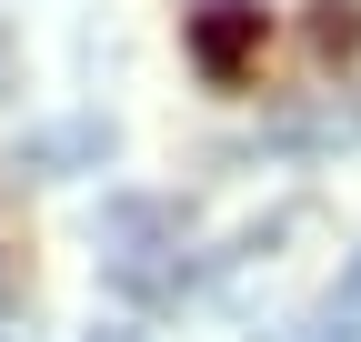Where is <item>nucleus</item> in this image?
I'll list each match as a JSON object with an SVG mask.
<instances>
[{
	"label": "nucleus",
	"instance_id": "1",
	"mask_svg": "<svg viewBox=\"0 0 361 342\" xmlns=\"http://www.w3.org/2000/svg\"><path fill=\"white\" fill-rule=\"evenodd\" d=\"M180 201H111L101 211V272L111 292H130V302H171L180 292V262H161V252H180Z\"/></svg>",
	"mask_w": 361,
	"mask_h": 342
},
{
	"label": "nucleus",
	"instance_id": "2",
	"mask_svg": "<svg viewBox=\"0 0 361 342\" xmlns=\"http://www.w3.org/2000/svg\"><path fill=\"white\" fill-rule=\"evenodd\" d=\"M261 0H201V11H191V30H180V40H191V71L211 81V91H231V81L261 61Z\"/></svg>",
	"mask_w": 361,
	"mask_h": 342
},
{
	"label": "nucleus",
	"instance_id": "3",
	"mask_svg": "<svg viewBox=\"0 0 361 342\" xmlns=\"http://www.w3.org/2000/svg\"><path fill=\"white\" fill-rule=\"evenodd\" d=\"M311 342H361V252H341L331 292L311 302Z\"/></svg>",
	"mask_w": 361,
	"mask_h": 342
},
{
	"label": "nucleus",
	"instance_id": "4",
	"mask_svg": "<svg viewBox=\"0 0 361 342\" xmlns=\"http://www.w3.org/2000/svg\"><path fill=\"white\" fill-rule=\"evenodd\" d=\"M20 161H30V171H61V161H111V121H71V131H40V141H20Z\"/></svg>",
	"mask_w": 361,
	"mask_h": 342
},
{
	"label": "nucleus",
	"instance_id": "5",
	"mask_svg": "<svg viewBox=\"0 0 361 342\" xmlns=\"http://www.w3.org/2000/svg\"><path fill=\"white\" fill-rule=\"evenodd\" d=\"M311 51H322V61H351L361 51V0H311Z\"/></svg>",
	"mask_w": 361,
	"mask_h": 342
},
{
	"label": "nucleus",
	"instance_id": "6",
	"mask_svg": "<svg viewBox=\"0 0 361 342\" xmlns=\"http://www.w3.org/2000/svg\"><path fill=\"white\" fill-rule=\"evenodd\" d=\"M20 101V40H11V20H0V111Z\"/></svg>",
	"mask_w": 361,
	"mask_h": 342
},
{
	"label": "nucleus",
	"instance_id": "7",
	"mask_svg": "<svg viewBox=\"0 0 361 342\" xmlns=\"http://www.w3.org/2000/svg\"><path fill=\"white\" fill-rule=\"evenodd\" d=\"M90 342H151V332H130V322H101V332H90Z\"/></svg>",
	"mask_w": 361,
	"mask_h": 342
}]
</instances>
